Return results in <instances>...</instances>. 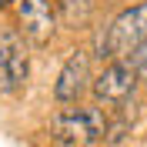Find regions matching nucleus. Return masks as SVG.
I'll return each instance as SVG.
<instances>
[{"label": "nucleus", "instance_id": "nucleus-1", "mask_svg": "<svg viewBox=\"0 0 147 147\" xmlns=\"http://www.w3.org/2000/svg\"><path fill=\"white\" fill-rule=\"evenodd\" d=\"M144 40H147V0L120 10L104 27V34L97 37V57L107 64L110 60H130Z\"/></svg>", "mask_w": 147, "mask_h": 147}, {"label": "nucleus", "instance_id": "nucleus-2", "mask_svg": "<svg viewBox=\"0 0 147 147\" xmlns=\"http://www.w3.org/2000/svg\"><path fill=\"white\" fill-rule=\"evenodd\" d=\"M110 120L100 107H67L60 110L50 124V137L64 147H94L97 140L107 137Z\"/></svg>", "mask_w": 147, "mask_h": 147}, {"label": "nucleus", "instance_id": "nucleus-4", "mask_svg": "<svg viewBox=\"0 0 147 147\" xmlns=\"http://www.w3.org/2000/svg\"><path fill=\"white\" fill-rule=\"evenodd\" d=\"M137 84H140V77H137V67L130 64V60H110V64L94 77L90 90H94V97L100 104L120 107V104H127L130 97H134Z\"/></svg>", "mask_w": 147, "mask_h": 147}, {"label": "nucleus", "instance_id": "nucleus-3", "mask_svg": "<svg viewBox=\"0 0 147 147\" xmlns=\"http://www.w3.org/2000/svg\"><path fill=\"white\" fill-rule=\"evenodd\" d=\"M30 54L27 40L17 27L0 24V94H20L27 87Z\"/></svg>", "mask_w": 147, "mask_h": 147}, {"label": "nucleus", "instance_id": "nucleus-6", "mask_svg": "<svg viewBox=\"0 0 147 147\" xmlns=\"http://www.w3.org/2000/svg\"><path fill=\"white\" fill-rule=\"evenodd\" d=\"M87 87H90V57H87V50H70V57L57 74L54 97L57 104H77Z\"/></svg>", "mask_w": 147, "mask_h": 147}, {"label": "nucleus", "instance_id": "nucleus-5", "mask_svg": "<svg viewBox=\"0 0 147 147\" xmlns=\"http://www.w3.org/2000/svg\"><path fill=\"white\" fill-rule=\"evenodd\" d=\"M17 24L24 40L34 47H47L57 30V10L50 0H20L17 3Z\"/></svg>", "mask_w": 147, "mask_h": 147}, {"label": "nucleus", "instance_id": "nucleus-9", "mask_svg": "<svg viewBox=\"0 0 147 147\" xmlns=\"http://www.w3.org/2000/svg\"><path fill=\"white\" fill-rule=\"evenodd\" d=\"M10 3H20V0H0V7H10Z\"/></svg>", "mask_w": 147, "mask_h": 147}, {"label": "nucleus", "instance_id": "nucleus-7", "mask_svg": "<svg viewBox=\"0 0 147 147\" xmlns=\"http://www.w3.org/2000/svg\"><path fill=\"white\" fill-rule=\"evenodd\" d=\"M57 24H64L67 30H84L94 17V0H54Z\"/></svg>", "mask_w": 147, "mask_h": 147}, {"label": "nucleus", "instance_id": "nucleus-8", "mask_svg": "<svg viewBox=\"0 0 147 147\" xmlns=\"http://www.w3.org/2000/svg\"><path fill=\"white\" fill-rule=\"evenodd\" d=\"M130 64L137 67V77H140V80L147 84V40H144V44H140V50H137V54L130 57Z\"/></svg>", "mask_w": 147, "mask_h": 147}]
</instances>
